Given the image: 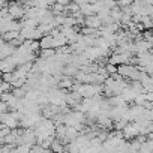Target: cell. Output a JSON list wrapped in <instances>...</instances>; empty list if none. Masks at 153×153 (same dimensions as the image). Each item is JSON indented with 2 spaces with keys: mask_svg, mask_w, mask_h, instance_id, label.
Returning a JSON list of instances; mask_svg holds the SVG:
<instances>
[{
  "mask_svg": "<svg viewBox=\"0 0 153 153\" xmlns=\"http://www.w3.org/2000/svg\"><path fill=\"white\" fill-rule=\"evenodd\" d=\"M117 74L120 76H123V78L131 80V81H140L144 72H141L135 65H122L117 68Z\"/></svg>",
  "mask_w": 153,
  "mask_h": 153,
  "instance_id": "cell-1",
  "label": "cell"
},
{
  "mask_svg": "<svg viewBox=\"0 0 153 153\" xmlns=\"http://www.w3.org/2000/svg\"><path fill=\"white\" fill-rule=\"evenodd\" d=\"M0 123H3V126L11 129V131H14L20 126V122H18L15 113H12V111H8V113L0 116Z\"/></svg>",
  "mask_w": 153,
  "mask_h": 153,
  "instance_id": "cell-2",
  "label": "cell"
},
{
  "mask_svg": "<svg viewBox=\"0 0 153 153\" xmlns=\"http://www.w3.org/2000/svg\"><path fill=\"white\" fill-rule=\"evenodd\" d=\"M26 14V9L23 6V3H9L8 5V15L12 20H23Z\"/></svg>",
  "mask_w": 153,
  "mask_h": 153,
  "instance_id": "cell-3",
  "label": "cell"
},
{
  "mask_svg": "<svg viewBox=\"0 0 153 153\" xmlns=\"http://www.w3.org/2000/svg\"><path fill=\"white\" fill-rule=\"evenodd\" d=\"M122 134H123V138L125 140H135L140 134H141V131H140V128L135 125V123H128V126L122 131Z\"/></svg>",
  "mask_w": 153,
  "mask_h": 153,
  "instance_id": "cell-4",
  "label": "cell"
},
{
  "mask_svg": "<svg viewBox=\"0 0 153 153\" xmlns=\"http://www.w3.org/2000/svg\"><path fill=\"white\" fill-rule=\"evenodd\" d=\"M84 27H89V29H95V30H99L102 27V21L98 15H92V17H86L84 18Z\"/></svg>",
  "mask_w": 153,
  "mask_h": 153,
  "instance_id": "cell-5",
  "label": "cell"
},
{
  "mask_svg": "<svg viewBox=\"0 0 153 153\" xmlns=\"http://www.w3.org/2000/svg\"><path fill=\"white\" fill-rule=\"evenodd\" d=\"M39 48H41V51L42 50H54V39H53V36H50V35L42 36L41 41H39Z\"/></svg>",
  "mask_w": 153,
  "mask_h": 153,
  "instance_id": "cell-6",
  "label": "cell"
},
{
  "mask_svg": "<svg viewBox=\"0 0 153 153\" xmlns=\"http://www.w3.org/2000/svg\"><path fill=\"white\" fill-rule=\"evenodd\" d=\"M98 125L101 126V128H105V129H108V128H113V125H114V122H113V119H110L108 116H105V114H101V116H98Z\"/></svg>",
  "mask_w": 153,
  "mask_h": 153,
  "instance_id": "cell-7",
  "label": "cell"
},
{
  "mask_svg": "<svg viewBox=\"0 0 153 153\" xmlns=\"http://www.w3.org/2000/svg\"><path fill=\"white\" fill-rule=\"evenodd\" d=\"M80 137V131L76 128H68L66 131V138H65V143H71V141H75L76 138Z\"/></svg>",
  "mask_w": 153,
  "mask_h": 153,
  "instance_id": "cell-8",
  "label": "cell"
},
{
  "mask_svg": "<svg viewBox=\"0 0 153 153\" xmlns=\"http://www.w3.org/2000/svg\"><path fill=\"white\" fill-rule=\"evenodd\" d=\"M104 69H105V72H107L108 76H113V75L117 74V66H113V65H110V63H107V65L104 66Z\"/></svg>",
  "mask_w": 153,
  "mask_h": 153,
  "instance_id": "cell-9",
  "label": "cell"
},
{
  "mask_svg": "<svg viewBox=\"0 0 153 153\" xmlns=\"http://www.w3.org/2000/svg\"><path fill=\"white\" fill-rule=\"evenodd\" d=\"M30 150H32V149H30L29 146H17L11 153H30Z\"/></svg>",
  "mask_w": 153,
  "mask_h": 153,
  "instance_id": "cell-10",
  "label": "cell"
}]
</instances>
